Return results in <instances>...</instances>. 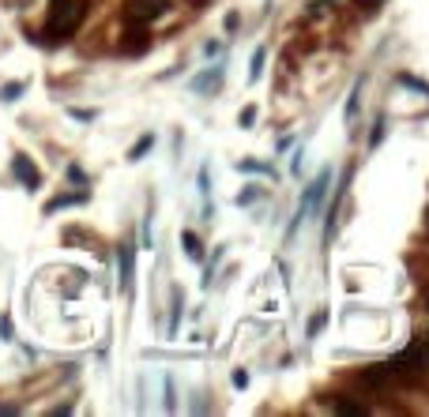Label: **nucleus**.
Masks as SVG:
<instances>
[{"label": "nucleus", "instance_id": "obj_1", "mask_svg": "<svg viewBox=\"0 0 429 417\" xmlns=\"http://www.w3.org/2000/svg\"><path fill=\"white\" fill-rule=\"evenodd\" d=\"M388 372L392 376H426L429 372V342L418 339L407 350H399V354L388 361Z\"/></svg>", "mask_w": 429, "mask_h": 417}, {"label": "nucleus", "instance_id": "obj_2", "mask_svg": "<svg viewBox=\"0 0 429 417\" xmlns=\"http://www.w3.org/2000/svg\"><path fill=\"white\" fill-rule=\"evenodd\" d=\"M328 184H331V173H328V170H324L320 177H316V184H309L305 199H301V207H298V218L290 222V229H286V237H294V234H298V226H301V222L309 218V211L324 203V196H328Z\"/></svg>", "mask_w": 429, "mask_h": 417}, {"label": "nucleus", "instance_id": "obj_3", "mask_svg": "<svg viewBox=\"0 0 429 417\" xmlns=\"http://www.w3.org/2000/svg\"><path fill=\"white\" fill-rule=\"evenodd\" d=\"M12 173L19 177L23 188H38V184H42V173H38V166L30 162L27 155H15V158H12Z\"/></svg>", "mask_w": 429, "mask_h": 417}, {"label": "nucleus", "instance_id": "obj_4", "mask_svg": "<svg viewBox=\"0 0 429 417\" xmlns=\"http://www.w3.org/2000/svg\"><path fill=\"white\" fill-rule=\"evenodd\" d=\"M158 12H162L158 0H132V4H129V19L132 23H151Z\"/></svg>", "mask_w": 429, "mask_h": 417}, {"label": "nucleus", "instance_id": "obj_5", "mask_svg": "<svg viewBox=\"0 0 429 417\" xmlns=\"http://www.w3.org/2000/svg\"><path fill=\"white\" fill-rule=\"evenodd\" d=\"M219 79H222V68H208V71H204V76H196L192 91H196V94H211Z\"/></svg>", "mask_w": 429, "mask_h": 417}, {"label": "nucleus", "instance_id": "obj_6", "mask_svg": "<svg viewBox=\"0 0 429 417\" xmlns=\"http://www.w3.org/2000/svg\"><path fill=\"white\" fill-rule=\"evenodd\" d=\"M121 290H132V245H121Z\"/></svg>", "mask_w": 429, "mask_h": 417}, {"label": "nucleus", "instance_id": "obj_7", "mask_svg": "<svg viewBox=\"0 0 429 417\" xmlns=\"http://www.w3.org/2000/svg\"><path fill=\"white\" fill-rule=\"evenodd\" d=\"M181 245H185V256H188V260H196V263L204 260V245H200V237H196L192 229H185V234H181Z\"/></svg>", "mask_w": 429, "mask_h": 417}, {"label": "nucleus", "instance_id": "obj_8", "mask_svg": "<svg viewBox=\"0 0 429 417\" xmlns=\"http://www.w3.org/2000/svg\"><path fill=\"white\" fill-rule=\"evenodd\" d=\"M83 199H87V196H83V192H79V196H57V199H50V203H45V211H50V214H53V211H60V207H72V203H83Z\"/></svg>", "mask_w": 429, "mask_h": 417}, {"label": "nucleus", "instance_id": "obj_9", "mask_svg": "<svg viewBox=\"0 0 429 417\" xmlns=\"http://www.w3.org/2000/svg\"><path fill=\"white\" fill-rule=\"evenodd\" d=\"M260 71H264V49H256V53H252V60H249V79H252V83L260 79Z\"/></svg>", "mask_w": 429, "mask_h": 417}, {"label": "nucleus", "instance_id": "obj_10", "mask_svg": "<svg viewBox=\"0 0 429 417\" xmlns=\"http://www.w3.org/2000/svg\"><path fill=\"white\" fill-rule=\"evenodd\" d=\"M23 91H27V87H23V83H8L4 91H0V102H15V98H19Z\"/></svg>", "mask_w": 429, "mask_h": 417}, {"label": "nucleus", "instance_id": "obj_11", "mask_svg": "<svg viewBox=\"0 0 429 417\" xmlns=\"http://www.w3.org/2000/svg\"><path fill=\"white\" fill-rule=\"evenodd\" d=\"M151 147H155V139H151V135H143V139H140V147H132V155H129V158H132V162H136V158H143V155H147Z\"/></svg>", "mask_w": 429, "mask_h": 417}, {"label": "nucleus", "instance_id": "obj_12", "mask_svg": "<svg viewBox=\"0 0 429 417\" xmlns=\"http://www.w3.org/2000/svg\"><path fill=\"white\" fill-rule=\"evenodd\" d=\"M336 410H339V414H354V417L369 414V410H365V406H358V403H336Z\"/></svg>", "mask_w": 429, "mask_h": 417}, {"label": "nucleus", "instance_id": "obj_13", "mask_svg": "<svg viewBox=\"0 0 429 417\" xmlns=\"http://www.w3.org/2000/svg\"><path fill=\"white\" fill-rule=\"evenodd\" d=\"M358 94H362V83L354 87V94H351V102H346V117H354L358 113Z\"/></svg>", "mask_w": 429, "mask_h": 417}, {"label": "nucleus", "instance_id": "obj_14", "mask_svg": "<svg viewBox=\"0 0 429 417\" xmlns=\"http://www.w3.org/2000/svg\"><path fill=\"white\" fill-rule=\"evenodd\" d=\"M0 335H4V339H12V316H0Z\"/></svg>", "mask_w": 429, "mask_h": 417}, {"label": "nucleus", "instance_id": "obj_15", "mask_svg": "<svg viewBox=\"0 0 429 417\" xmlns=\"http://www.w3.org/2000/svg\"><path fill=\"white\" fill-rule=\"evenodd\" d=\"M320 327H324V316H313V319H309V335H313V339H316V331H320Z\"/></svg>", "mask_w": 429, "mask_h": 417}, {"label": "nucleus", "instance_id": "obj_16", "mask_svg": "<svg viewBox=\"0 0 429 417\" xmlns=\"http://www.w3.org/2000/svg\"><path fill=\"white\" fill-rule=\"evenodd\" d=\"M68 177H72V181H79V184L87 181V177H83V170H79V166H68Z\"/></svg>", "mask_w": 429, "mask_h": 417}, {"label": "nucleus", "instance_id": "obj_17", "mask_svg": "<svg viewBox=\"0 0 429 417\" xmlns=\"http://www.w3.org/2000/svg\"><path fill=\"white\" fill-rule=\"evenodd\" d=\"M252 117H256V109L249 106V109H241V117H237V120H241V124H252Z\"/></svg>", "mask_w": 429, "mask_h": 417}, {"label": "nucleus", "instance_id": "obj_18", "mask_svg": "<svg viewBox=\"0 0 429 417\" xmlns=\"http://www.w3.org/2000/svg\"><path fill=\"white\" fill-rule=\"evenodd\" d=\"M0 414H19V406H0Z\"/></svg>", "mask_w": 429, "mask_h": 417}, {"label": "nucleus", "instance_id": "obj_19", "mask_svg": "<svg viewBox=\"0 0 429 417\" xmlns=\"http://www.w3.org/2000/svg\"><path fill=\"white\" fill-rule=\"evenodd\" d=\"M358 4H369V0H358ZM373 4H377V0H373Z\"/></svg>", "mask_w": 429, "mask_h": 417}]
</instances>
